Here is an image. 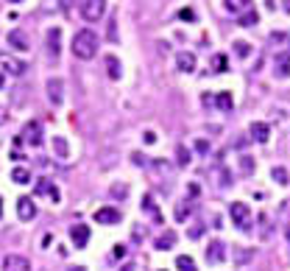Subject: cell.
Instances as JSON below:
<instances>
[{"label": "cell", "instance_id": "cell-1", "mask_svg": "<svg viewBox=\"0 0 290 271\" xmlns=\"http://www.w3.org/2000/svg\"><path fill=\"white\" fill-rule=\"evenodd\" d=\"M98 45H101V39H98V34L92 28H81L79 34L72 36V53H76V59H92V56L98 53Z\"/></svg>", "mask_w": 290, "mask_h": 271}, {"label": "cell", "instance_id": "cell-2", "mask_svg": "<svg viewBox=\"0 0 290 271\" xmlns=\"http://www.w3.org/2000/svg\"><path fill=\"white\" fill-rule=\"evenodd\" d=\"M79 12L87 23H98L106 12V0H79Z\"/></svg>", "mask_w": 290, "mask_h": 271}, {"label": "cell", "instance_id": "cell-3", "mask_svg": "<svg viewBox=\"0 0 290 271\" xmlns=\"http://www.w3.org/2000/svg\"><path fill=\"white\" fill-rule=\"evenodd\" d=\"M229 212H232V221L237 224V229H243V232H248V229H251V210H248V204L235 201V204L229 207Z\"/></svg>", "mask_w": 290, "mask_h": 271}, {"label": "cell", "instance_id": "cell-4", "mask_svg": "<svg viewBox=\"0 0 290 271\" xmlns=\"http://www.w3.org/2000/svg\"><path fill=\"white\" fill-rule=\"evenodd\" d=\"M45 53H48L50 62H59V53H61V28H50L48 36H45Z\"/></svg>", "mask_w": 290, "mask_h": 271}, {"label": "cell", "instance_id": "cell-5", "mask_svg": "<svg viewBox=\"0 0 290 271\" xmlns=\"http://www.w3.org/2000/svg\"><path fill=\"white\" fill-rule=\"evenodd\" d=\"M45 92H48V101L53 103V106H61V101H64V81L61 79H48Z\"/></svg>", "mask_w": 290, "mask_h": 271}, {"label": "cell", "instance_id": "cell-6", "mask_svg": "<svg viewBox=\"0 0 290 271\" xmlns=\"http://www.w3.org/2000/svg\"><path fill=\"white\" fill-rule=\"evenodd\" d=\"M0 271H34V268H31L28 257H23V254H9V257H3Z\"/></svg>", "mask_w": 290, "mask_h": 271}, {"label": "cell", "instance_id": "cell-7", "mask_svg": "<svg viewBox=\"0 0 290 271\" xmlns=\"http://www.w3.org/2000/svg\"><path fill=\"white\" fill-rule=\"evenodd\" d=\"M0 67H3V73H9V76H23L25 73V65L20 59H14L12 53H0Z\"/></svg>", "mask_w": 290, "mask_h": 271}, {"label": "cell", "instance_id": "cell-8", "mask_svg": "<svg viewBox=\"0 0 290 271\" xmlns=\"http://www.w3.org/2000/svg\"><path fill=\"white\" fill-rule=\"evenodd\" d=\"M248 134H251L254 143H268V137H271V126L262 121H254L251 126H248Z\"/></svg>", "mask_w": 290, "mask_h": 271}, {"label": "cell", "instance_id": "cell-9", "mask_svg": "<svg viewBox=\"0 0 290 271\" xmlns=\"http://www.w3.org/2000/svg\"><path fill=\"white\" fill-rule=\"evenodd\" d=\"M206 260H209V263H224L226 260V243L224 241H212L209 246H206Z\"/></svg>", "mask_w": 290, "mask_h": 271}, {"label": "cell", "instance_id": "cell-10", "mask_svg": "<svg viewBox=\"0 0 290 271\" xmlns=\"http://www.w3.org/2000/svg\"><path fill=\"white\" fill-rule=\"evenodd\" d=\"M70 238H72V243H76L79 249H84L87 241H90V227H87V224H76V227H70Z\"/></svg>", "mask_w": 290, "mask_h": 271}, {"label": "cell", "instance_id": "cell-11", "mask_svg": "<svg viewBox=\"0 0 290 271\" xmlns=\"http://www.w3.org/2000/svg\"><path fill=\"white\" fill-rule=\"evenodd\" d=\"M6 42L12 45L14 50H28V48H31V45H28V36H25V31H20V28L9 31V36H6Z\"/></svg>", "mask_w": 290, "mask_h": 271}, {"label": "cell", "instance_id": "cell-12", "mask_svg": "<svg viewBox=\"0 0 290 271\" xmlns=\"http://www.w3.org/2000/svg\"><path fill=\"white\" fill-rule=\"evenodd\" d=\"M95 221H98V224H106V227H112V224L120 221V210H115V207H101V210L95 212Z\"/></svg>", "mask_w": 290, "mask_h": 271}, {"label": "cell", "instance_id": "cell-13", "mask_svg": "<svg viewBox=\"0 0 290 271\" xmlns=\"http://www.w3.org/2000/svg\"><path fill=\"white\" fill-rule=\"evenodd\" d=\"M176 67H179L181 73H193L195 70V53H190V50L176 53Z\"/></svg>", "mask_w": 290, "mask_h": 271}, {"label": "cell", "instance_id": "cell-14", "mask_svg": "<svg viewBox=\"0 0 290 271\" xmlns=\"http://www.w3.org/2000/svg\"><path fill=\"white\" fill-rule=\"evenodd\" d=\"M23 134H25V140H28L31 145H39V143H42V126H39L36 121H31L28 126L23 129Z\"/></svg>", "mask_w": 290, "mask_h": 271}, {"label": "cell", "instance_id": "cell-15", "mask_svg": "<svg viewBox=\"0 0 290 271\" xmlns=\"http://www.w3.org/2000/svg\"><path fill=\"white\" fill-rule=\"evenodd\" d=\"M17 215L23 218V221H31V218L36 215V204L31 199H20L17 201Z\"/></svg>", "mask_w": 290, "mask_h": 271}, {"label": "cell", "instance_id": "cell-16", "mask_svg": "<svg viewBox=\"0 0 290 271\" xmlns=\"http://www.w3.org/2000/svg\"><path fill=\"white\" fill-rule=\"evenodd\" d=\"M176 246V232L173 229H165L162 235L157 238V249L159 252H168V249H173Z\"/></svg>", "mask_w": 290, "mask_h": 271}, {"label": "cell", "instance_id": "cell-17", "mask_svg": "<svg viewBox=\"0 0 290 271\" xmlns=\"http://www.w3.org/2000/svg\"><path fill=\"white\" fill-rule=\"evenodd\" d=\"M36 193H39V196H50L53 201H59V190H56V187L50 185L48 179H39V182H36Z\"/></svg>", "mask_w": 290, "mask_h": 271}, {"label": "cell", "instance_id": "cell-18", "mask_svg": "<svg viewBox=\"0 0 290 271\" xmlns=\"http://www.w3.org/2000/svg\"><path fill=\"white\" fill-rule=\"evenodd\" d=\"M215 106L221 109V112H232V106H235L232 92H218V95H215Z\"/></svg>", "mask_w": 290, "mask_h": 271}, {"label": "cell", "instance_id": "cell-19", "mask_svg": "<svg viewBox=\"0 0 290 271\" xmlns=\"http://www.w3.org/2000/svg\"><path fill=\"white\" fill-rule=\"evenodd\" d=\"M224 6H226V12L240 14V12H246V9L251 6V0H224Z\"/></svg>", "mask_w": 290, "mask_h": 271}, {"label": "cell", "instance_id": "cell-20", "mask_svg": "<svg viewBox=\"0 0 290 271\" xmlns=\"http://www.w3.org/2000/svg\"><path fill=\"white\" fill-rule=\"evenodd\" d=\"M254 260V249H235V263L237 265H246Z\"/></svg>", "mask_w": 290, "mask_h": 271}, {"label": "cell", "instance_id": "cell-21", "mask_svg": "<svg viewBox=\"0 0 290 271\" xmlns=\"http://www.w3.org/2000/svg\"><path fill=\"white\" fill-rule=\"evenodd\" d=\"M106 70H109V79H120V62L115 56H106Z\"/></svg>", "mask_w": 290, "mask_h": 271}, {"label": "cell", "instance_id": "cell-22", "mask_svg": "<svg viewBox=\"0 0 290 271\" xmlns=\"http://www.w3.org/2000/svg\"><path fill=\"white\" fill-rule=\"evenodd\" d=\"M237 23L243 25V28H251V25H257V12H251V9H246V12L237 17Z\"/></svg>", "mask_w": 290, "mask_h": 271}, {"label": "cell", "instance_id": "cell-23", "mask_svg": "<svg viewBox=\"0 0 290 271\" xmlns=\"http://www.w3.org/2000/svg\"><path fill=\"white\" fill-rule=\"evenodd\" d=\"M53 148H56V157H59V159H67V157H70V148H67V140H64V137H56V140H53Z\"/></svg>", "mask_w": 290, "mask_h": 271}, {"label": "cell", "instance_id": "cell-24", "mask_svg": "<svg viewBox=\"0 0 290 271\" xmlns=\"http://www.w3.org/2000/svg\"><path fill=\"white\" fill-rule=\"evenodd\" d=\"M12 182H17V185H28V182H31L28 168H14L12 171Z\"/></svg>", "mask_w": 290, "mask_h": 271}, {"label": "cell", "instance_id": "cell-25", "mask_svg": "<svg viewBox=\"0 0 290 271\" xmlns=\"http://www.w3.org/2000/svg\"><path fill=\"white\" fill-rule=\"evenodd\" d=\"M271 176H273V182H276V185H287V182H290V174L282 168V165H276V168L271 171Z\"/></svg>", "mask_w": 290, "mask_h": 271}, {"label": "cell", "instance_id": "cell-26", "mask_svg": "<svg viewBox=\"0 0 290 271\" xmlns=\"http://www.w3.org/2000/svg\"><path fill=\"white\" fill-rule=\"evenodd\" d=\"M176 162H179L181 168H187V165H190V151L184 148V145H179V148H176Z\"/></svg>", "mask_w": 290, "mask_h": 271}, {"label": "cell", "instance_id": "cell-27", "mask_svg": "<svg viewBox=\"0 0 290 271\" xmlns=\"http://www.w3.org/2000/svg\"><path fill=\"white\" fill-rule=\"evenodd\" d=\"M276 76H279V79H287V76H290V62L282 59V56L276 59Z\"/></svg>", "mask_w": 290, "mask_h": 271}, {"label": "cell", "instance_id": "cell-28", "mask_svg": "<svg viewBox=\"0 0 290 271\" xmlns=\"http://www.w3.org/2000/svg\"><path fill=\"white\" fill-rule=\"evenodd\" d=\"M176 265H179V271H195L193 257H187V254H181V257H176Z\"/></svg>", "mask_w": 290, "mask_h": 271}, {"label": "cell", "instance_id": "cell-29", "mask_svg": "<svg viewBox=\"0 0 290 271\" xmlns=\"http://www.w3.org/2000/svg\"><path fill=\"white\" fill-rule=\"evenodd\" d=\"M226 65H229V62H226L224 53H215V56H212V70H215V73H224Z\"/></svg>", "mask_w": 290, "mask_h": 271}, {"label": "cell", "instance_id": "cell-30", "mask_svg": "<svg viewBox=\"0 0 290 271\" xmlns=\"http://www.w3.org/2000/svg\"><path fill=\"white\" fill-rule=\"evenodd\" d=\"M240 171H243L246 176H251V174H254V157L243 154V157H240Z\"/></svg>", "mask_w": 290, "mask_h": 271}, {"label": "cell", "instance_id": "cell-31", "mask_svg": "<svg viewBox=\"0 0 290 271\" xmlns=\"http://www.w3.org/2000/svg\"><path fill=\"white\" fill-rule=\"evenodd\" d=\"M248 53H251V45H248V42H235V56H240V59H246Z\"/></svg>", "mask_w": 290, "mask_h": 271}, {"label": "cell", "instance_id": "cell-32", "mask_svg": "<svg viewBox=\"0 0 290 271\" xmlns=\"http://www.w3.org/2000/svg\"><path fill=\"white\" fill-rule=\"evenodd\" d=\"M187 235L195 241V238H201V235H204V227H190V232H187Z\"/></svg>", "mask_w": 290, "mask_h": 271}, {"label": "cell", "instance_id": "cell-33", "mask_svg": "<svg viewBox=\"0 0 290 271\" xmlns=\"http://www.w3.org/2000/svg\"><path fill=\"white\" fill-rule=\"evenodd\" d=\"M126 185H112V196H126Z\"/></svg>", "mask_w": 290, "mask_h": 271}, {"label": "cell", "instance_id": "cell-34", "mask_svg": "<svg viewBox=\"0 0 290 271\" xmlns=\"http://www.w3.org/2000/svg\"><path fill=\"white\" fill-rule=\"evenodd\" d=\"M195 151H198V154H206V151H209V143H206V140H198V143H195Z\"/></svg>", "mask_w": 290, "mask_h": 271}, {"label": "cell", "instance_id": "cell-35", "mask_svg": "<svg viewBox=\"0 0 290 271\" xmlns=\"http://www.w3.org/2000/svg\"><path fill=\"white\" fill-rule=\"evenodd\" d=\"M179 17H181V20H193V17H195V14H193V9H184V12H181V14H179Z\"/></svg>", "mask_w": 290, "mask_h": 271}, {"label": "cell", "instance_id": "cell-36", "mask_svg": "<svg viewBox=\"0 0 290 271\" xmlns=\"http://www.w3.org/2000/svg\"><path fill=\"white\" fill-rule=\"evenodd\" d=\"M67 271H87V268H84V265H70Z\"/></svg>", "mask_w": 290, "mask_h": 271}, {"label": "cell", "instance_id": "cell-37", "mask_svg": "<svg viewBox=\"0 0 290 271\" xmlns=\"http://www.w3.org/2000/svg\"><path fill=\"white\" fill-rule=\"evenodd\" d=\"M282 9H284V14H290V0H284V3H282Z\"/></svg>", "mask_w": 290, "mask_h": 271}, {"label": "cell", "instance_id": "cell-38", "mask_svg": "<svg viewBox=\"0 0 290 271\" xmlns=\"http://www.w3.org/2000/svg\"><path fill=\"white\" fill-rule=\"evenodd\" d=\"M3 84H6V73H0V90H3Z\"/></svg>", "mask_w": 290, "mask_h": 271}, {"label": "cell", "instance_id": "cell-39", "mask_svg": "<svg viewBox=\"0 0 290 271\" xmlns=\"http://www.w3.org/2000/svg\"><path fill=\"white\" fill-rule=\"evenodd\" d=\"M284 238H287V243H290V224L284 227Z\"/></svg>", "mask_w": 290, "mask_h": 271}, {"label": "cell", "instance_id": "cell-40", "mask_svg": "<svg viewBox=\"0 0 290 271\" xmlns=\"http://www.w3.org/2000/svg\"><path fill=\"white\" fill-rule=\"evenodd\" d=\"M120 271H134V265H131V263H128V265H123V268H120Z\"/></svg>", "mask_w": 290, "mask_h": 271}, {"label": "cell", "instance_id": "cell-41", "mask_svg": "<svg viewBox=\"0 0 290 271\" xmlns=\"http://www.w3.org/2000/svg\"><path fill=\"white\" fill-rule=\"evenodd\" d=\"M12 3H23V0H12Z\"/></svg>", "mask_w": 290, "mask_h": 271}, {"label": "cell", "instance_id": "cell-42", "mask_svg": "<svg viewBox=\"0 0 290 271\" xmlns=\"http://www.w3.org/2000/svg\"><path fill=\"white\" fill-rule=\"evenodd\" d=\"M0 215H3V207H0Z\"/></svg>", "mask_w": 290, "mask_h": 271}]
</instances>
